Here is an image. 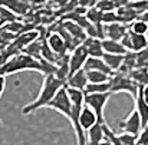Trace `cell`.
<instances>
[{
	"mask_svg": "<svg viewBox=\"0 0 148 145\" xmlns=\"http://www.w3.org/2000/svg\"><path fill=\"white\" fill-rule=\"evenodd\" d=\"M130 78L138 85L145 86L148 85V68H135L130 72Z\"/></svg>",
	"mask_w": 148,
	"mask_h": 145,
	"instance_id": "19",
	"label": "cell"
},
{
	"mask_svg": "<svg viewBox=\"0 0 148 145\" xmlns=\"http://www.w3.org/2000/svg\"><path fill=\"white\" fill-rule=\"evenodd\" d=\"M118 22V14L116 12H105L103 17H102V23L103 25H111V23H116Z\"/></svg>",
	"mask_w": 148,
	"mask_h": 145,
	"instance_id": "29",
	"label": "cell"
},
{
	"mask_svg": "<svg viewBox=\"0 0 148 145\" xmlns=\"http://www.w3.org/2000/svg\"><path fill=\"white\" fill-rule=\"evenodd\" d=\"M46 108L55 109L56 112H59L60 115H63V116H66L69 119L71 111H72V102H71V98H69L66 86H63V88H60L58 91V94L55 95V98L50 101Z\"/></svg>",
	"mask_w": 148,
	"mask_h": 145,
	"instance_id": "4",
	"label": "cell"
},
{
	"mask_svg": "<svg viewBox=\"0 0 148 145\" xmlns=\"http://www.w3.org/2000/svg\"><path fill=\"white\" fill-rule=\"evenodd\" d=\"M86 75H88V81L89 83H101V82H108L111 79L109 75L103 73V72H99V70H86Z\"/></svg>",
	"mask_w": 148,
	"mask_h": 145,
	"instance_id": "26",
	"label": "cell"
},
{
	"mask_svg": "<svg viewBox=\"0 0 148 145\" xmlns=\"http://www.w3.org/2000/svg\"><path fill=\"white\" fill-rule=\"evenodd\" d=\"M119 129L121 132H130V134H134V135H138L143 129V122H141V116L140 114L137 112V109L134 108V111L125 116L121 122H119Z\"/></svg>",
	"mask_w": 148,
	"mask_h": 145,
	"instance_id": "7",
	"label": "cell"
},
{
	"mask_svg": "<svg viewBox=\"0 0 148 145\" xmlns=\"http://www.w3.org/2000/svg\"><path fill=\"white\" fill-rule=\"evenodd\" d=\"M135 109L137 112L140 114L141 116V122H143V128L148 127V103L144 101L143 98V92H141V88H138V92L135 95Z\"/></svg>",
	"mask_w": 148,
	"mask_h": 145,
	"instance_id": "15",
	"label": "cell"
},
{
	"mask_svg": "<svg viewBox=\"0 0 148 145\" xmlns=\"http://www.w3.org/2000/svg\"><path fill=\"white\" fill-rule=\"evenodd\" d=\"M22 70L42 72L40 59H36V57L26 55V53H20V55L10 57L9 60H6L0 66V75H3V76H7L10 73H17V72H22Z\"/></svg>",
	"mask_w": 148,
	"mask_h": 145,
	"instance_id": "2",
	"label": "cell"
},
{
	"mask_svg": "<svg viewBox=\"0 0 148 145\" xmlns=\"http://www.w3.org/2000/svg\"><path fill=\"white\" fill-rule=\"evenodd\" d=\"M137 145H148V127L143 128L137 135Z\"/></svg>",
	"mask_w": 148,
	"mask_h": 145,
	"instance_id": "30",
	"label": "cell"
},
{
	"mask_svg": "<svg viewBox=\"0 0 148 145\" xmlns=\"http://www.w3.org/2000/svg\"><path fill=\"white\" fill-rule=\"evenodd\" d=\"M79 121H81V125L82 128L85 129V132H88L95 124H98V116L95 114V111L92 108H89L86 103L84 105L82 111H81V115H79Z\"/></svg>",
	"mask_w": 148,
	"mask_h": 145,
	"instance_id": "9",
	"label": "cell"
},
{
	"mask_svg": "<svg viewBox=\"0 0 148 145\" xmlns=\"http://www.w3.org/2000/svg\"><path fill=\"white\" fill-rule=\"evenodd\" d=\"M130 32L132 33H137V35H147V30H148V22L143 20V19H137L134 20L131 25H130Z\"/></svg>",
	"mask_w": 148,
	"mask_h": 145,
	"instance_id": "25",
	"label": "cell"
},
{
	"mask_svg": "<svg viewBox=\"0 0 148 145\" xmlns=\"http://www.w3.org/2000/svg\"><path fill=\"white\" fill-rule=\"evenodd\" d=\"M99 145H114V144H112V142H111L108 138H105V140H103V141H102V142H101Z\"/></svg>",
	"mask_w": 148,
	"mask_h": 145,
	"instance_id": "34",
	"label": "cell"
},
{
	"mask_svg": "<svg viewBox=\"0 0 148 145\" xmlns=\"http://www.w3.org/2000/svg\"><path fill=\"white\" fill-rule=\"evenodd\" d=\"M4 89H6V76L0 75V98L3 96V94H4Z\"/></svg>",
	"mask_w": 148,
	"mask_h": 145,
	"instance_id": "32",
	"label": "cell"
},
{
	"mask_svg": "<svg viewBox=\"0 0 148 145\" xmlns=\"http://www.w3.org/2000/svg\"><path fill=\"white\" fill-rule=\"evenodd\" d=\"M85 70H99V72H103L109 76H112L115 72L106 65V62L103 60V57H94V56H89L85 62V66H84Z\"/></svg>",
	"mask_w": 148,
	"mask_h": 145,
	"instance_id": "10",
	"label": "cell"
},
{
	"mask_svg": "<svg viewBox=\"0 0 148 145\" xmlns=\"http://www.w3.org/2000/svg\"><path fill=\"white\" fill-rule=\"evenodd\" d=\"M35 40H38V32H26V33H23V35H19V38L14 40V45H16V48H26L27 45H30L32 42H35Z\"/></svg>",
	"mask_w": 148,
	"mask_h": 145,
	"instance_id": "21",
	"label": "cell"
},
{
	"mask_svg": "<svg viewBox=\"0 0 148 145\" xmlns=\"http://www.w3.org/2000/svg\"><path fill=\"white\" fill-rule=\"evenodd\" d=\"M97 7H98L101 12H112V10H115V6H114V3L111 1V0H98V3H97Z\"/></svg>",
	"mask_w": 148,
	"mask_h": 145,
	"instance_id": "28",
	"label": "cell"
},
{
	"mask_svg": "<svg viewBox=\"0 0 148 145\" xmlns=\"http://www.w3.org/2000/svg\"><path fill=\"white\" fill-rule=\"evenodd\" d=\"M115 6V9H121V7H127L131 1L130 0H111Z\"/></svg>",
	"mask_w": 148,
	"mask_h": 145,
	"instance_id": "31",
	"label": "cell"
},
{
	"mask_svg": "<svg viewBox=\"0 0 148 145\" xmlns=\"http://www.w3.org/2000/svg\"><path fill=\"white\" fill-rule=\"evenodd\" d=\"M103 60L106 62V65L114 70H119L122 63H124V59H125V55H114V53H103Z\"/></svg>",
	"mask_w": 148,
	"mask_h": 145,
	"instance_id": "20",
	"label": "cell"
},
{
	"mask_svg": "<svg viewBox=\"0 0 148 145\" xmlns=\"http://www.w3.org/2000/svg\"><path fill=\"white\" fill-rule=\"evenodd\" d=\"M42 46H43V42L35 40V42H32L30 45H27L26 48L23 49V53L30 55V56H33L36 59H40L42 57Z\"/></svg>",
	"mask_w": 148,
	"mask_h": 145,
	"instance_id": "23",
	"label": "cell"
},
{
	"mask_svg": "<svg viewBox=\"0 0 148 145\" xmlns=\"http://www.w3.org/2000/svg\"><path fill=\"white\" fill-rule=\"evenodd\" d=\"M116 14H118V22L124 23L128 26V23H132L134 20H137L140 17V12H137L134 7H131L130 4L127 7H121L116 9Z\"/></svg>",
	"mask_w": 148,
	"mask_h": 145,
	"instance_id": "14",
	"label": "cell"
},
{
	"mask_svg": "<svg viewBox=\"0 0 148 145\" xmlns=\"http://www.w3.org/2000/svg\"><path fill=\"white\" fill-rule=\"evenodd\" d=\"M111 92V83L108 82H101V83H88L85 88V94H106Z\"/></svg>",
	"mask_w": 148,
	"mask_h": 145,
	"instance_id": "22",
	"label": "cell"
},
{
	"mask_svg": "<svg viewBox=\"0 0 148 145\" xmlns=\"http://www.w3.org/2000/svg\"><path fill=\"white\" fill-rule=\"evenodd\" d=\"M128 32V26L124 25V23H111V25H106V38L108 39H112V40H122V38L127 35Z\"/></svg>",
	"mask_w": 148,
	"mask_h": 145,
	"instance_id": "12",
	"label": "cell"
},
{
	"mask_svg": "<svg viewBox=\"0 0 148 145\" xmlns=\"http://www.w3.org/2000/svg\"><path fill=\"white\" fill-rule=\"evenodd\" d=\"M63 27L68 30V33H69L72 38H75V39H78V40H81V42H84V40L88 38L85 29H84L81 25L75 23V22H65Z\"/></svg>",
	"mask_w": 148,
	"mask_h": 145,
	"instance_id": "18",
	"label": "cell"
},
{
	"mask_svg": "<svg viewBox=\"0 0 148 145\" xmlns=\"http://www.w3.org/2000/svg\"><path fill=\"white\" fill-rule=\"evenodd\" d=\"M89 57V53H88V49L85 48L84 43H81L79 46L72 50V53L69 55V69H71V75L78 72L79 69H84L85 66V62L86 59ZM69 75V76H71Z\"/></svg>",
	"mask_w": 148,
	"mask_h": 145,
	"instance_id": "6",
	"label": "cell"
},
{
	"mask_svg": "<svg viewBox=\"0 0 148 145\" xmlns=\"http://www.w3.org/2000/svg\"><path fill=\"white\" fill-rule=\"evenodd\" d=\"M88 83H89V81H88V75H86L85 69H79L78 72L72 73L68 78V81H66V86H71V88H75V89H81V91H85Z\"/></svg>",
	"mask_w": 148,
	"mask_h": 145,
	"instance_id": "11",
	"label": "cell"
},
{
	"mask_svg": "<svg viewBox=\"0 0 148 145\" xmlns=\"http://www.w3.org/2000/svg\"><path fill=\"white\" fill-rule=\"evenodd\" d=\"M85 16H86V19H88L92 25H101V23H102V17H103V12H101L97 6H94V7H91V9L86 10ZM102 25H103V23H102Z\"/></svg>",
	"mask_w": 148,
	"mask_h": 145,
	"instance_id": "24",
	"label": "cell"
},
{
	"mask_svg": "<svg viewBox=\"0 0 148 145\" xmlns=\"http://www.w3.org/2000/svg\"><path fill=\"white\" fill-rule=\"evenodd\" d=\"M105 140V132H103V127L102 124H95L89 131H88V145H99Z\"/></svg>",
	"mask_w": 148,
	"mask_h": 145,
	"instance_id": "17",
	"label": "cell"
},
{
	"mask_svg": "<svg viewBox=\"0 0 148 145\" xmlns=\"http://www.w3.org/2000/svg\"><path fill=\"white\" fill-rule=\"evenodd\" d=\"M82 43L85 45V48L88 49L89 56H94V57H102L103 56L105 52H103V46H102V39L88 36Z\"/></svg>",
	"mask_w": 148,
	"mask_h": 145,
	"instance_id": "13",
	"label": "cell"
},
{
	"mask_svg": "<svg viewBox=\"0 0 148 145\" xmlns=\"http://www.w3.org/2000/svg\"><path fill=\"white\" fill-rule=\"evenodd\" d=\"M118 138L124 145H137V135H134V134L121 132V134H118Z\"/></svg>",
	"mask_w": 148,
	"mask_h": 145,
	"instance_id": "27",
	"label": "cell"
},
{
	"mask_svg": "<svg viewBox=\"0 0 148 145\" xmlns=\"http://www.w3.org/2000/svg\"><path fill=\"white\" fill-rule=\"evenodd\" d=\"M145 36H147V39H148V30H147V35H145Z\"/></svg>",
	"mask_w": 148,
	"mask_h": 145,
	"instance_id": "35",
	"label": "cell"
},
{
	"mask_svg": "<svg viewBox=\"0 0 148 145\" xmlns=\"http://www.w3.org/2000/svg\"><path fill=\"white\" fill-rule=\"evenodd\" d=\"M102 46L105 53H114V55H127V48L119 42V40H112V39H102Z\"/></svg>",
	"mask_w": 148,
	"mask_h": 145,
	"instance_id": "16",
	"label": "cell"
},
{
	"mask_svg": "<svg viewBox=\"0 0 148 145\" xmlns=\"http://www.w3.org/2000/svg\"><path fill=\"white\" fill-rule=\"evenodd\" d=\"M111 94H118V92H128L130 95L135 98L137 92H138V85L130 78V75L122 73V72H115L111 79Z\"/></svg>",
	"mask_w": 148,
	"mask_h": 145,
	"instance_id": "3",
	"label": "cell"
},
{
	"mask_svg": "<svg viewBox=\"0 0 148 145\" xmlns=\"http://www.w3.org/2000/svg\"><path fill=\"white\" fill-rule=\"evenodd\" d=\"M111 95H112L111 92H106V94H85V103L95 111L99 124H105L103 109H105L106 102H108Z\"/></svg>",
	"mask_w": 148,
	"mask_h": 145,
	"instance_id": "5",
	"label": "cell"
},
{
	"mask_svg": "<svg viewBox=\"0 0 148 145\" xmlns=\"http://www.w3.org/2000/svg\"><path fill=\"white\" fill-rule=\"evenodd\" d=\"M65 85H66V82L62 81V79H59V78L55 76V75L45 76L38 98H36L35 101L26 103V105L22 108V114H23V115H30V114L36 112V111L40 109V108H46V106L49 105L50 101L55 98V95L58 94V91H59L60 88H63Z\"/></svg>",
	"mask_w": 148,
	"mask_h": 145,
	"instance_id": "1",
	"label": "cell"
},
{
	"mask_svg": "<svg viewBox=\"0 0 148 145\" xmlns=\"http://www.w3.org/2000/svg\"><path fill=\"white\" fill-rule=\"evenodd\" d=\"M140 88H141V92H143L144 101L148 103V85H145V86H140Z\"/></svg>",
	"mask_w": 148,
	"mask_h": 145,
	"instance_id": "33",
	"label": "cell"
},
{
	"mask_svg": "<svg viewBox=\"0 0 148 145\" xmlns=\"http://www.w3.org/2000/svg\"><path fill=\"white\" fill-rule=\"evenodd\" d=\"M46 42H48L49 48L52 49L59 57L65 56L66 52H68V49H69L66 40H65V38H63L60 33H50L49 36L46 38Z\"/></svg>",
	"mask_w": 148,
	"mask_h": 145,
	"instance_id": "8",
	"label": "cell"
}]
</instances>
